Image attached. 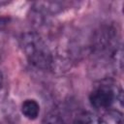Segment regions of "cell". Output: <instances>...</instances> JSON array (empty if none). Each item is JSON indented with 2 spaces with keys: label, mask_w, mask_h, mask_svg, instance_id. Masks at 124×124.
I'll return each mask as SVG.
<instances>
[{
  "label": "cell",
  "mask_w": 124,
  "mask_h": 124,
  "mask_svg": "<svg viewBox=\"0 0 124 124\" xmlns=\"http://www.w3.org/2000/svg\"><path fill=\"white\" fill-rule=\"evenodd\" d=\"M73 124H99V115L92 112H82L75 118Z\"/></svg>",
  "instance_id": "cell-6"
},
{
  "label": "cell",
  "mask_w": 124,
  "mask_h": 124,
  "mask_svg": "<svg viewBox=\"0 0 124 124\" xmlns=\"http://www.w3.org/2000/svg\"><path fill=\"white\" fill-rule=\"evenodd\" d=\"M22 52L28 62L40 69L48 70L53 65V56L42 36L36 32H26L19 40Z\"/></svg>",
  "instance_id": "cell-2"
},
{
  "label": "cell",
  "mask_w": 124,
  "mask_h": 124,
  "mask_svg": "<svg viewBox=\"0 0 124 124\" xmlns=\"http://www.w3.org/2000/svg\"><path fill=\"white\" fill-rule=\"evenodd\" d=\"M4 24H5V20H4V18H3L2 16H0V28H1Z\"/></svg>",
  "instance_id": "cell-9"
},
{
  "label": "cell",
  "mask_w": 124,
  "mask_h": 124,
  "mask_svg": "<svg viewBox=\"0 0 124 124\" xmlns=\"http://www.w3.org/2000/svg\"><path fill=\"white\" fill-rule=\"evenodd\" d=\"M91 51L99 58L110 59L115 66L122 68V47L118 30L111 25L96 29L91 38Z\"/></svg>",
  "instance_id": "cell-1"
},
{
  "label": "cell",
  "mask_w": 124,
  "mask_h": 124,
  "mask_svg": "<svg viewBox=\"0 0 124 124\" xmlns=\"http://www.w3.org/2000/svg\"><path fill=\"white\" fill-rule=\"evenodd\" d=\"M6 4H9V1H4V0H0V6L6 5Z\"/></svg>",
  "instance_id": "cell-10"
},
{
  "label": "cell",
  "mask_w": 124,
  "mask_h": 124,
  "mask_svg": "<svg viewBox=\"0 0 124 124\" xmlns=\"http://www.w3.org/2000/svg\"><path fill=\"white\" fill-rule=\"evenodd\" d=\"M42 124H65L61 115L56 111H50L43 119Z\"/></svg>",
  "instance_id": "cell-7"
},
{
  "label": "cell",
  "mask_w": 124,
  "mask_h": 124,
  "mask_svg": "<svg viewBox=\"0 0 124 124\" xmlns=\"http://www.w3.org/2000/svg\"><path fill=\"white\" fill-rule=\"evenodd\" d=\"M122 100L121 88L110 82L97 85L89 94V102L96 109H108L116 103L122 106Z\"/></svg>",
  "instance_id": "cell-3"
},
{
  "label": "cell",
  "mask_w": 124,
  "mask_h": 124,
  "mask_svg": "<svg viewBox=\"0 0 124 124\" xmlns=\"http://www.w3.org/2000/svg\"><path fill=\"white\" fill-rule=\"evenodd\" d=\"M122 113L117 109H108L104 114L99 115V124H122Z\"/></svg>",
  "instance_id": "cell-5"
},
{
  "label": "cell",
  "mask_w": 124,
  "mask_h": 124,
  "mask_svg": "<svg viewBox=\"0 0 124 124\" xmlns=\"http://www.w3.org/2000/svg\"><path fill=\"white\" fill-rule=\"evenodd\" d=\"M2 85H3V75L2 72L0 71V89L2 88Z\"/></svg>",
  "instance_id": "cell-8"
},
{
  "label": "cell",
  "mask_w": 124,
  "mask_h": 124,
  "mask_svg": "<svg viewBox=\"0 0 124 124\" xmlns=\"http://www.w3.org/2000/svg\"><path fill=\"white\" fill-rule=\"evenodd\" d=\"M21 112L27 119L34 120L39 116L40 106L35 100L27 99L21 104Z\"/></svg>",
  "instance_id": "cell-4"
}]
</instances>
